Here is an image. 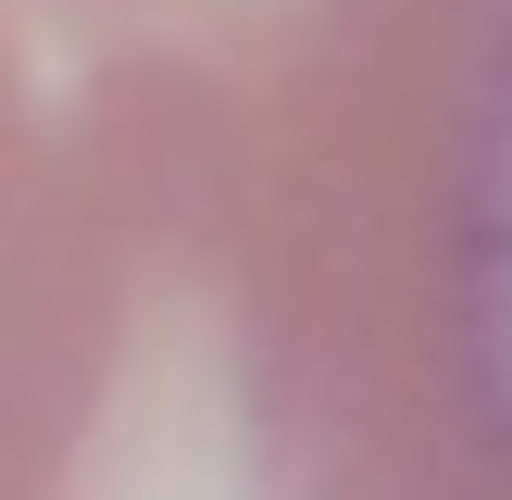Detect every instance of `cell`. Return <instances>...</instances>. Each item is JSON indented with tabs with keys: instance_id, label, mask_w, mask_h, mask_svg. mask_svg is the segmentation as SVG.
I'll return each mask as SVG.
<instances>
[{
	"instance_id": "obj_1",
	"label": "cell",
	"mask_w": 512,
	"mask_h": 500,
	"mask_svg": "<svg viewBox=\"0 0 512 500\" xmlns=\"http://www.w3.org/2000/svg\"><path fill=\"white\" fill-rule=\"evenodd\" d=\"M475 350H488V400L512 425V75L488 125V200H475Z\"/></svg>"
}]
</instances>
